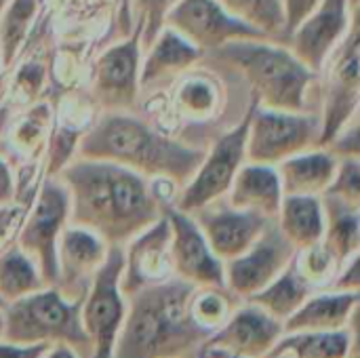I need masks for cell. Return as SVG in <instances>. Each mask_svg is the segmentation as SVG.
Segmentation results:
<instances>
[{
    "mask_svg": "<svg viewBox=\"0 0 360 358\" xmlns=\"http://www.w3.org/2000/svg\"><path fill=\"white\" fill-rule=\"evenodd\" d=\"M80 158L108 160L146 179L184 188L200 167L205 152L175 141L129 112H105L76 146Z\"/></svg>",
    "mask_w": 360,
    "mask_h": 358,
    "instance_id": "cell-3",
    "label": "cell"
},
{
    "mask_svg": "<svg viewBox=\"0 0 360 358\" xmlns=\"http://www.w3.org/2000/svg\"><path fill=\"white\" fill-rule=\"evenodd\" d=\"M232 17L274 38L285 34L283 0H217Z\"/></svg>",
    "mask_w": 360,
    "mask_h": 358,
    "instance_id": "cell-30",
    "label": "cell"
},
{
    "mask_svg": "<svg viewBox=\"0 0 360 358\" xmlns=\"http://www.w3.org/2000/svg\"><path fill=\"white\" fill-rule=\"evenodd\" d=\"M359 264H360L359 253H356V255H352L348 262H344V264L340 266V268H342V274H340V279L331 285V291H359V285H360Z\"/></svg>",
    "mask_w": 360,
    "mask_h": 358,
    "instance_id": "cell-39",
    "label": "cell"
},
{
    "mask_svg": "<svg viewBox=\"0 0 360 358\" xmlns=\"http://www.w3.org/2000/svg\"><path fill=\"white\" fill-rule=\"evenodd\" d=\"M230 298L232 295L219 287H196L190 298V312L200 327H205L213 333L232 314Z\"/></svg>",
    "mask_w": 360,
    "mask_h": 358,
    "instance_id": "cell-31",
    "label": "cell"
},
{
    "mask_svg": "<svg viewBox=\"0 0 360 358\" xmlns=\"http://www.w3.org/2000/svg\"><path fill=\"white\" fill-rule=\"evenodd\" d=\"M281 335L283 323L247 302L207 338L202 348L230 358H264Z\"/></svg>",
    "mask_w": 360,
    "mask_h": 358,
    "instance_id": "cell-16",
    "label": "cell"
},
{
    "mask_svg": "<svg viewBox=\"0 0 360 358\" xmlns=\"http://www.w3.org/2000/svg\"><path fill=\"white\" fill-rule=\"evenodd\" d=\"M51 344H15L0 340V358H42Z\"/></svg>",
    "mask_w": 360,
    "mask_h": 358,
    "instance_id": "cell-38",
    "label": "cell"
},
{
    "mask_svg": "<svg viewBox=\"0 0 360 358\" xmlns=\"http://www.w3.org/2000/svg\"><path fill=\"white\" fill-rule=\"evenodd\" d=\"M108 247L93 232L72 224L65 226L57 241V283L53 287L68 300L84 298L108 255Z\"/></svg>",
    "mask_w": 360,
    "mask_h": 358,
    "instance_id": "cell-19",
    "label": "cell"
},
{
    "mask_svg": "<svg viewBox=\"0 0 360 358\" xmlns=\"http://www.w3.org/2000/svg\"><path fill=\"white\" fill-rule=\"evenodd\" d=\"M338 160L327 148H310L285 158L276 165L283 196H323L335 175Z\"/></svg>",
    "mask_w": 360,
    "mask_h": 358,
    "instance_id": "cell-23",
    "label": "cell"
},
{
    "mask_svg": "<svg viewBox=\"0 0 360 358\" xmlns=\"http://www.w3.org/2000/svg\"><path fill=\"white\" fill-rule=\"evenodd\" d=\"M359 312V291H325L310 295L285 323L283 333L295 331H338L354 325Z\"/></svg>",
    "mask_w": 360,
    "mask_h": 358,
    "instance_id": "cell-21",
    "label": "cell"
},
{
    "mask_svg": "<svg viewBox=\"0 0 360 358\" xmlns=\"http://www.w3.org/2000/svg\"><path fill=\"white\" fill-rule=\"evenodd\" d=\"M80 300L63 298L57 287H42L2 310V340L15 344H65L78 358L91 357V342L80 323Z\"/></svg>",
    "mask_w": 360,
    "mask_h": 358,
    "instance_id": "cell-5",
    "label": "cell"
},
{
    "mask_svg": "<svg viewBox=\"0 0 360 358\" xmlns=\"http://www.w3.org/2000/svg\"><path fill=\"white\" fill-rule=\"evenodd\" d=\"M0 340H2V312H0Z\"/></svg>",
    "mask_w": 360,
    "mask_h": 358,
    "instance_id": "cell-46",
    "label": "cell"
},
{
    "mask_svg": "<svg viewBox=\"0 0 360 358\" xmlns=\"http://www.w3.org/2000/svg\"><path fill=\"white\" fill-rule=\"evenodd\" d=\"M295 247L270 219L255 243L234 260L224 262V285L232 298L249 300L268 287L295 257Z\"/></svg>",
    "mask_w": 360,
    "mask_h": 358,
    "instance_id": "cell-11",
    "label": "cell"
},
{
    "mask_svg": "<svg viewBox=\"0 0 360 358\" xmlns=\"http://www.w3.org/2000/svg\"><path fill=\"white\" fill-rule=\"evenodd\" d=\"M143 53L146 59L143 63H139V91L169 84L202 59V51H198L194 44H190L167 25Z\"/></svg>",
    "mask_w": 360,
    "mask_h": 358,
    "instance_id": "cell-20",
    "label": "cell"
},
{
    "mask_svg": "<svg viewBox=\"0 0 360 358\" xmlns=\"http://www.w3.org/2000/svg\"><path fill=\"white\" fill-rule=\"evenodd\" d=\"M139 32L110 46L93 65L91 93L108 112H129L139 93V63H141Z\"/></svg>",
    "mask_w": 360,
    "mask_h": 358,
    "instance_id": "cell-14",
    "label": "cell"
},
{
    "mask_svg": "<svg viewBox=\"0 0 360 358\" xmlns=\"http://www.w3.org/2000/svg\"><path fill=\"white\" fill-rule=\"evenodd\" d=\"M78 135L72 133V131H59L57 137H55V143H53V150H51V162H49V175H55L59 173V169L63 165L70 162V154L76 150L78 146Z\"/></svg>",
    "mask_w": 360,
    "mask_h": 358,
    "instance_id": "cell-36",
    "label": "cell"
},
{
    "mask_svg": "<svg viewBox=\"0 0 360 358\" xmlns=\"http://www.w3.org/2000/svg\"><path fill=\"white\" fill-rule=\"evenodd\" d=\"M36 0H8L4 13L0 15V65L8 68L36 15Z\"/></svg>",
    "mask_w": 360,
    "mask_h": 358,
    "instance_id": "cell-29",
    "label": "cell"
},
{
    "mask_svg": "<svg viewBox=\"0 0 360 358\" xmlns=\"http://www.w3.org/2000/svg\"><path fill=\"white\" fill-rule=\"evenodd\" d=\"M335 158H359V122L356 116L325 146Z\"/></svg>",
    "mask_w": 360,
    "mask_h": 358,
    "instance_id": "cell-35",
    "label": "cell"
},
{
    "mask_svg": "<svg viewBox=\"0 0 360 358\" xmlns=\"http://www.w3.org/2000/svg\"><path fill=\"white\" fill-rule=\"evenodd\" d=\"M162 213L171 230V266L173 276L194 287H219L224 285V262L215 257L207 238L192 215L175 209L173 205L162 207Z\"/></svg>",
    "mask_w": 360,
    "mask_h": 358,
    "instance_id": "cell-13",
    "label": "cell"
},
{
    "mask_svg": "<svg viewBox=\"0 0 360 358\" xmlns=\"http://www.w3.org/2000/svg\"><path fill=\"white\" fill-rule=\"evenodd\" d=\"M15 198V188H13V177L6 167V162L0 160V209H6Z\"/></svg>",
    "mask_w": 360,
    "mask_h": 358,
    "instance_id": "cell-40",
    "label": "cell"
},
{
    "mask_svg": "<svg viewBox=\"0 0 360 358\" xmlns=\"http://www.w3.org/2000/svg\"><path fill=\"white\" fill-rule=\"evenodd\" d=\"M122 266L124 249L110 245L103 264L95 272L82 298L80 323L91 342L89 358H112L114 354V344L127 310V300L120 291Z\"/></svg>",
    "mask_w": 360,
    "mask_h": 358,
    "instance_id": "cell-7",
    "label": "cell"
},
{
    "mask_svg": "<svg viewBox=\"0 0 360 358\" xmlns=\"http://www.w3.org/2000/svg\"><path fill=\"white\" fill-rule=\"evenodd\" d=\"M127 245L129 247L124 251V266L120 274V291L124 298L148 285L165 283L173 276L169 251L171 230L165 213L158 222L139 232Z\"/></svg>",
    "mask_w": 360,
    "mask_h": 358,
    "instance_id": "cell-17",
    "label": "cell"
},
{
    "mask_svg": "<svg viewBox=\"0 0 360 358\" xmlns=\"http://www.w3.org/2000/svg\"><path fill=\"white\" fill-rule=\"evenodd\" d=\"M359 11L354 13L352 25L342 42L333 49L329 59L331 63L327 91H325V110L321 116V141L319 148H325L354 116L360 99V70H359Z\"/></svg>",
    "mask_w": 360,
    "mask_h": 358,
    "instance_id": "cell-10",
    "label": "cell"
},
{
    "mask_svg": "<svg viewBox=\"0 0 360 358\" xmlns=\"http://www.w3.org/2000/svg\"><path fill=\"white\" fill-rule=\"evenodd\" d=\"M165 25L202 51V55L238 38L268 40L259 30L232 17L217 0H179L167 13Z\"/></svg>",
    "mask_w": 360,
    "mask_h": 358,
    "instance_id": "cell-12",
    "label": "cell"
},
{
    "mask_svg": "<svg viewBox=\"0 0 360 358\" xmlns=\"http://www.w3.org/2000/svg\"><path fill=\"white\" fill-rule=\"evenodd\" d=\"M226 196L228 205H232L234 209L253 211L268 219H274L283 200V188L276 167L245 162L236 171Z\"/></svg>",
    "mask_w": 360,
    "mask_h": 358,
    "instance_id": "cell-22",
    "label": "cell"
},
{
    "mask_svg": "<svg viewBox=\"0 0 360 358\" xmlns=\"http://www.w3.org/2000/svg\"><path fill=\"white\" fill-rule=\"evenodd\" d=\"M321 0H283V11H285V38L314 11V6Z\"/></svg>",
    "mask_w": 360,
    "mask_h": 358,
    "instance_id": "cell-37",
    "label": "cell"
},
{
    "mask_svg": "<svg viewBox=\"0 0 360 358\" xmlns=\"http://www.w3.org/2000/svg\"><path fill=\"white\" fill-rule=\"evenodd\" d=\"M179 0H135L133 2V13H135V21H133V30L139 32V40H141V51H146L160 34V30L165 27V19L167 13L177 4Z\"/></svg>",
    "mask_w": 360,
    "mask_h": 358,
    "instance_id": "cell-33",
    "label": "cell"
},
{
    "mask_svg": "<svg viewBox=\"0 0 360 358\" xmlns=\"http://www.w3.org/2000/svg\"><path fill=\"white\" fill-rule=\"evenodd\" d=\"M350 0H321L314 11L287 36L291 53L312 72H321L333 49L348 34L354 13Z\"/></svg>",
    "mask_w": 360,
    "mask_h": 358,
    "instance_id": "cell-15",
    "label": "cell"
},
{
    "mask_svg": "<svg viewBox=\"0 0 360 358\" xmlns=\"http://www.w3.org/2000/svg\"><path fill=\"white\" fill-rule=\"evenodd\" d=\"M42 287L49 285L44 283L36 264L17 245L0 249V298L6 304Z\"/></svg>",
    "mask_w": 360,
    "mask_h": 358,
    "instance_id": "cell-28",
    "label": "cell"
},
{
    "mask_svg": "<svg viewBox=\"0 0 360 358\" xmlns=\"http://www.w3.org/2000/svg\"><path fill=\"white\" fill-rule=\"evenodd\" d=\"M321 203L325 213V232L321 245L331 253L338 266H342L344 262H348L352 255L359 253V207L327 194L321 196Z\"/></svg>",
    "mask_w": 360,
    "mask_h": 358,
    "instance_id": "cell-26",
    "label": "cell"
},
{
    "mask_svg": "<svg viewBox=\"0 0 360 358\" xmlns=\"http://www.w3.org/2000/svg\"><path fill=\"white\" fill-rule=\"evenodd\" d=\"M6 4H8V0H0V15L4 13V8H6Z\"/></svg>",
    "mask_w": 360,
    "mask_h": 358,
    "instance_id": "cell-44",
    "label": "cell"
},
{
    "mask_svg": "<svg viewBox=\"0 0 360 358\" xmlns=\"http://www.w3.org/2000/svg\"><path fill=\"white\" fill-rule=\"evenodd\" d=\"M177 103L179 108L194 118H207L215 112L219 103L217 84L211 82L205 76H194L181 84L177 91Z\"/></svg>",
    "mask_w": 360,
    "mask_h": 358,
    "instance_id": "cell-32",
    "label": "cell"
},
{
    "mask_svg": "<svg viewBox=\"0 0 360 358\" xmlns=\"http://www.w3.org/2000/svg\"><path fill=\"white\" fill-rule=\"evenodd\" d=\"M190 215L198 224L215 257L221 262L245 253L270 222L259 213L234 209L232 205H219L217 200Z\"/></svg>",
    "mask_w": 360,
    "mask_h": 358,
    "instance_id": "cell-18",
    "label": "cell"
},
{
    "mask_svg": "<svg viewBox=\"0 0 360 358\" xmlns=\"http://www.w3.org/2000/svg\"><path fill=\"white\" fill-rule=\"evenodd\" d=\"M211 63L234 68L251 87V97L268 110L306 112V93L316 72L306 68L289 46L270 44L259 38L230 40L209 53Z\"/></svg>",
    "mask_w": 360,
    "mask_h": 358,
    "instance_id": "cell-4",
    "label": "cell"
},
{
    "mask_svg": "<svg viewBox=\"0 0 360 358\" xmlns=\"http://www.w3.org/2000/svg\"><path fill=\"white\" fill-rule=\"evenodd\" d=\"M350 2H352V6H354V8H359V0H350Z\"/></svg>",
    "mask_w": 360,
    "mask_h": 358,
    "instance_id": "cell-47",
    "label": "cell"
},
{
    "mask_svg": "<svg viewBox=\"0 0 360 358\" xmlns=\"http://www.w3.org/2000/svg\"><path fill=\"white\" fill-rule=\"evenodd\" d=\"M194 289L173 276L124 298L127 310L112 358L196 357L211 331L200 327L190 312Z\"/></svg>",
    "mask_w": 360,
    "mask_h": 358,
    "instance_id": "cell-2",
    "label": "cell"
},
{
    "mask_svg": "<svg viewBox=\"0 0 360 358\" xmlns=\"http://www.w3.org/2000/svg\"><path fill=\"white\" fill-rule=\"evenodd\" d=\"M129 13H131V0H122V13H120V21H122V27H127V30H131V17H129Z\"/></svg>",
    "mask_w": 360,
    "mask_h": 358,
    "instance_id": "cell-42",
    "label": "cell"
},
{
    "mask_svg": "<svg viewBox=\"0 0 360 358\" xmlns=\"http://www.w3.org/2000/svg\"><path fill=\"white\" fill-rule=\"evenodd\" d=\"M0 68H2V65H0Z\"/></svg>",
    "mask_w": 360,
    "mask_h": 358,
    "instance_id": "cell-49",
    "label": "cell"
},
{
    "mask_svg": "<svg viewBox=\"0 0 360 358\" xmlns=\"http://www.w3.org/2000/svg\"><path fill=\"white\" fill-rule=\"evenodd\" d=\"M314 291L316 287L300 274V270L295 268V262L291 260V264L268 287L251 295L247 302L259 306L264 312L285 323Z\"/></svg>",
    "mask_w": 360,
    "mask_h": 358,
    "instance_id": "cell-27",
    "label": "cell"
},
{
    "mask_svg": "<svg viewBox=\"0 0 360 358\" xmlns=\"http://www.w3.org/2000/svg\"><path fill=\"white\" fill-rule=\"evenodd\" d=\"M274 219L297 251L323 241L325 213L321 196H283Z\"/></svg>",
    "mask_w": 360,
    "mask_h": 358,
    "instance_id": "cell-25",
    "label": "cell"
},
{
    "mask_svg": "<svg viewBox=\"0 0 360 358\" xmlns=\"http://www.w3.org/2000/svg\"><path fill=\"white\" fill-rule=\"evenodd\" d=\"M356 333L338 331H295L283 333L264 358H350L356 357Z\"/></svg>",
    "mask_w": 360,
    "mask_h": 358,
    "instance_id": "cell-24",
    "label": "cell"
},
{
    "mask_svg": "<svg viewBox=\"0 0 360 358\" xmlns=\"http://www.w3.org/2000/svg\"><path fill=\"white\" fill-rule=\"evenodd\" d=\"M350 205H360V162L359 158H340L329 188L323 192Z\"/></svg>",
    "mask_w": 360,
    "mask_h": 358,
    "instance_id": "cell-34",
    "label": "cell"
},
{
    "mask_svg": "<svg viewBox=\"0 0 360 358\" xmlns=\"http://www.w3.org/2000/svg\"><path fill=\"white\" fill-rule=\"evenodd\" d=\"M350 358H356V357H350Z\"/></svg>",
    "mask_w": 360,
    "mask_h": 358,
    "instance_id": "cell-48",
    "label": "cell"
},
{
    "mask_svg": "<svg viewBox=\"0 0 360 358\" xmlns=\"http://www.w3.org/2000/svg\"><path fill=\"white\" fill-rule=\"evenodd\" d=\"M70 198L59 179H46L19 232L17 247L36 264L46 285L57 283V241L68 226Z\"/></svg>",
    "mask_w": 360,
    "mask_h": 358,
    "instance_id": "cell-9",
    "label": "cell"
},
{
    "mask_svg": "<svg viewBox=\"0 0 360 358\" xmlns=\"http://www.w3.org/2000/svg\"><path fill=\"white\" fill-rule=\"evenodd\" d=\"M194 358H230V357H224V354H219V352H213V350L200 348V350L196 352V357Z\"/></svg>",
    "mask_w": 360,
    "mask_h": 358,
    "instance_id": "cell-43",
    "label": "cell"
},
{
    "mask_svg": "<svg viewBox=\"0 0 360 358\" xmlns=\"http://www.w3.org/2000/svg\"><path fill=\"white\" fill-rule=\"evenodd\" d=\"M42 358H78V354L65 344H51Z\"/></svg>",
    "mask_w": 360,
    "mask_h": 358,
    "instance_id": "cell-41",
    "label": "cell"
},
{
    "mask_svg": "<svg viewBox=\"0 0 360 358\" xmlns=\"http://www.w3.org/2000/svg\"><path fill=\"white\" fill-rule=\"evenodd\" d=\"M321 116L308 112L268 110L251 97V118L247 133V162L278 165L285 158L319 148Z\"/></svg>",
    "mask_w": 360,
    "mask_h": 358,
    "instance_id": "cell-6",
    "label": "cell"
},
{
    "mask_svg": "<svg viewBox=\"0 0 360 358\" xmlns=\"http://www.w3.org/2000/svg\"><path fill=\"white\" fill-rule=\"evenodd\" d=\"M57 179L70 198L68 219L105 245L122 247L162 217V198L135 171L108 160L76 158L59 169Z\"/></svg>",
    "mask_w": 360,
    "mask_h": 358,
    "instance_id": "cell-1",
    "label": "cell"
},
{
    "mask_svg": "<svg viewBox=\"0 0 360 358\" xmlns=\"http://www.w3.org/2000/svg\"><path fill=\"white\" fill-rule=\"evenodd\" d=\"M4 308H6V302H4V300H2V298H0V312H2V310H4Z\"/></svg>",
    "mask_w": 360,
    "mask_h": 358,
    "instance_id": "cell-45",
    "label": "cell"
},
{
    "mask_svg": "<svg viewBox=\"0 0 360 358\" xmlns=\"http://www.w3.org/2000/svg\"><path fill=\"white\" fill-rule=\"evenodd\" d=\"M249 118H251V103L243 122H238L232 131L224 133L213 143L211 152L205 154L192 179L181 188V194L173 205L175 209L190 215L226 196L236 171L247 162L245 148H247V133H249Z\"/></svg>",
    "mask_w": 360,
    "mask_h": 358,
    "instance_id": "cell-8",
    "label": "cell"
}]
</instances>
